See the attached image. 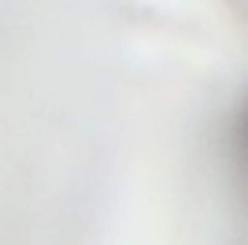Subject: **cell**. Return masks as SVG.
Returning <instances> with one entry per match:
<instances>
[{
    "label": "cell",
    "mask_w": 248,
    "mask_h": 245,
    "mask_svg": "<svg viewBox=\"0 0 248 245\" xmlns=\"http://www.w3.org/2000/svg\"><path fill=\"white\" fill-rule=\"evenodd\" d=\"M241 167L248 175V115H245V127H241Z\"/></svg>",
    "instance_id": "cell-1"
}]
</instances>
